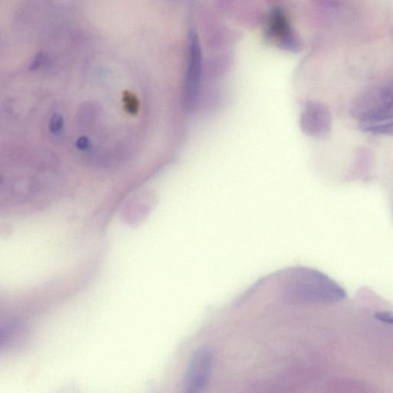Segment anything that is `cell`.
Masks as SVG:
<instances>
[{"mask_svg":"<svg viewBox=\"0 0 393 393\" xmlns=\"http://www.w3.org/2000/svg\"><path fill=\"white\" fill-rule=\"evenodd\" d=\"M351 114L361 124H375L393 119V79L355 99Z\"/></svg>","mask_w":393,"mask_h":393,"instance_id":"6da1fadb","label":"cell"},{"mask_svg":"<svg viewBox=\"0 0 393 393\" xmlns=\"http://www.w3.org/2000/svg\"><path fill=\"white\" fill-rule=\"evenodd\" d=\"M283 290L287 299L294 303L322 301L331 294L329 282L325 276L303 267L289 272Z\"/></svg>","mask_w":393,"mask_h":393,"instance_id":"7a4b0ae2","label":"cell"},{"mask_svg":"<svg viewBox=\"0 0 393 393\" xmlns=\"http://www.w3.org/2000/svg\"><path fill=\"white\" fill-rule=\"evenodd\" d=\"M297 101L301 108L300 125L303 134L315 140L328 137L333 128L329 107L315 99H299Z\"/></svg>","mask_w":393,"mask_h":393,"instance_id":"3957f363","label":"cell"},{"mask_svg":"<svg viewBox=\"0 0 393 393\" xmlns=\"http://www.w3.org/2000/svg\"><path fill=\"white\" fill-rule=\"evenodd\" d=\"M186 80L196 111L206 110L203 88V58L198 36L192 34L189 41Z\"/></svg>","mask_w":393,"mask_h":393,"instance_id":"277c9868","label":"cell"},{"mask_svg":"<svg viewBox=\"0 0 393 393\" xmlns=\"http://www.w3.org/2000/svg\"><path fill=\"white\" fill-rule=\"evenodd\" d=\"M215 353L209 347H201L192 356L187 369L185 389L187 392L205 391L213 367Z\"/></svg>","mask_w":393,"mask_h":393,"instance_id":"5b68a950","label":"cell"},{"mask_svg":"<svg viewBox=\"0 0 393 393\" xmlns=\"http://www.w3.org/2000/svg\"><path fill=\"white\" fill-rule=\"evenodd\" d=\"M267 35L283 49H296L299 44L285 12L281 10L271 12L267 24Z\"/></svg>","mask_w":393,"mask_h":393,"instance_id":"8992f818","label":"cell"},{"mask_svg":"<svg viewBox=\"0 0 393 393\" xmlns=\"http://www.w3.org/2000/svg\"><path fill=\"white\" fill-rule=\"evenodd\" d=\"M361 129L370 134L393 136V119L381 123L361 124Z\"/></svg>","mask_w":393,"mask_h":393,"instance_id":"52a82bcc","label":"cell"}]
</instances>
